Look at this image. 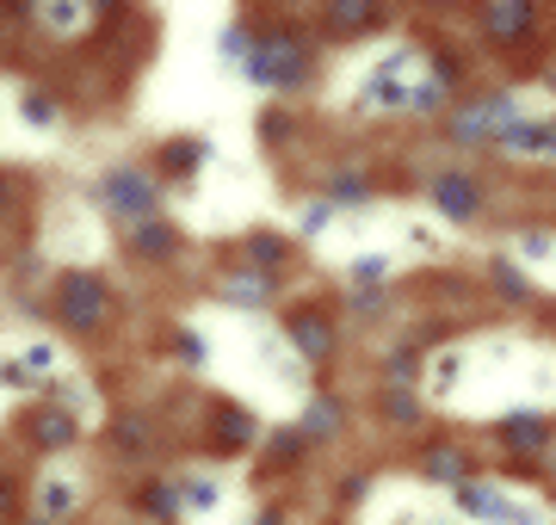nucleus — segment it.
I'll list each match as a JSON object with an SVG mask.
<instances>
[{"instance_id": "22", "label": "nucleus", "mask_w": 556, "mask_h": 525, "mask_svg": "<svg viewBox=\"0 0 556 525\" xmlns=\"http://www.w3.org/2000/svg\"><path fill=\"white\" fill-rule=\"evenodd\" d=\"M378 414L396 426H420V402H415V384H383L378 396Z\"/></svg>"}, {"instance_id": "5", "label": "nucleus", "mask_w": 556, "mask_h": 525, "mask_svg": "<svg viewBox=\"0 0 556 525\" xmlns=\"http://www.w3.org/2000/svg\"><path fill=\"white\" fill-rule=\"evenodd\" d=\"M50 309H56L62 334L87 341V334H100V328L112 322V279H105V272H62Z\"/></svg>"}, {"instance_id": "1", "label": "nucleus", "mask_w": 556, "mask_h": 525, "mask_svg": "<svg viewBox=\"0 0 556 525\" xmlns=\"http://www.w3.org/2000/svg\"><path fill=\"white\" fill-rule=\"evenodd\" d=\"M321 62H328V38H321L316 13L278 7L273 20H260L254 56L241 62V75L266 93V100H303L321 87Z\"/></svg>"}, {"instance_id": "14", "label": "nucleus", "mask_w": 556, "mask_h": 525, "mask_svg": "<svg viewBox=\"0 0 556 525\" xmlns=\"http://www.w3.org/2000/svg\"><path fill=\"white\" fill-rule=\"evenodd\" d=\"M236 254L260 272H285V266L298 260V235H285V229H248L236 242Z\"/></svg>"}, {"instance_id": "32", "label": "nucleus", "mask_w": 556, "mask_h": 525, "mask_svg": "<svg viewBox=\"0 0 556 525\" xmlns=\"http://www.w3.org/2000/svg\"><path fill=\"white\" fill-rule=\"evenodd\" d=\"M13 199H20V185H13V174H7V167H0V210H7Z\"/></svg>"}, {"instance_id": "7", "label": "nucleus", "mask_w": 556, "mask_h": 525, "mask_svg": "<svg viewBox=\"0 0 556 525\" xmlns=\"http://www.w3.org/2000/svg\"><path fill=\"white\" fill-rule=\"evenodd\" d=\"M420 192H427V204H433L445 222H482V210L495 199V185L482 180L477 167H433V174L420 180Z\"/></svg>"}, {"instance_id": "19", "label": "nucleus", "mask_w": 556, "mask_h": 525, "mask_svg": "<svg viewBox=\"0 0 556 525\" xmlns=\"http://www.w3.org/2000/svg\"><path fill=\"white\" fill-rule=\"evenodd\" d=\"M260 439V426L248 408H217V451H248Z\"/></svg>"}, {"instance_id": "21", "label": "nucleus", "mask_w": 556, "mask_h": 525, "mask_svg": "<svg viewBox=\"0 0 556 525\" xmlns=\"http://www.w3.org/2000/svg\"><path fill=\"white\" fill-rule=\"evenodd\" d=\"M482 279L495 284V297H507V304H532V284H526V272H519L514 260H489Z\"/></svg>"}, {"instance_id": "24", "label": "nucleus", "mask_w": 556, "mask_h": 525, "mask_svg": "<svg viewBox=\"0 0 556 525\" xmlns=\"http://www.w3.org/2000/svg\"><path fill=\"white\" fill-rule=\"evenodd\" d=\"M340 421H346V414H340L334 396H316V402H309V414H303V433H309V439H334Z\"/></svg>"}, {"instance_id": "3", "label": "nucleus", "mask_w": 556, "mask_h": 525, "mask_svg": "<svg viewBox=\"0 0 556 525\" xmlns=\"http://www.w3.org/2000/svg\"><path fill=\"white\" fill-rule=\"evenodd\" d=\"M519 118V93L514 87H470L464 100L439 118V142L445 149H470V155H495V142H501V130Z\"/></svg>"}, {"instance_id": "13", "label": "nucleus", "mask_w": 556, "mask_h": 525, "mask_svg": "<svg viewBox=\"0 0 556 525\" xmlns=\"http://www.w3.org/2000/svg\"><path fill=\"white\" fill-rule=\"evenodd\" d=\"M204 162H211V137H167L149 167H155L167 185H192L204 174Z\"/></svg>"}, {"instance_id": "36", "label": "nucleus", "mask_w": 556, "mask_h": 525, "mask_svg": "<svg viewBox=\"0 0 556 525\" xmlns=\"http://www.w3.org/2000/svg\"><path fill=\"white\" fill-rule=\"evenodd\" d=\"M278 7H303V0H278Z\"/></svg>"}, {"instance_id": "4", "label": "nucleus", "mask_w": 556, "mask_h": 525, "mask_svg": "<svg viewBox=\"0 0 556 525\" xmlns=\"http://www.w3.org/2000/svg\"><path fill=\"white\" fill-rule=\"evenodd\" d=\"M87 192H93V204H100L118 229H130V222L161 217V192H167V180H161L155 167H142V162H118V167H105Z\"/></svg>"}, {"instance_id": "9", "label": "nucleus", "mask_w": 556, "mask_h": 525, "mask_svg": "<svg viewBox=\"0 0 556 525\" xmlns=\"http://www.w3.org/2000/svg\"><path fill=\"white\" fill-rule=\"evenodd\" d=\"M321 199L334 210H358V204H378L383 199V174L365 162H334L321 174Z\"/></svg>"}, {"instance_id": "26", "label": "nucleus", "mask_w": 556, "mask_h": 525, "mask_svg": "<svg viewBox=\"0 0 556 525\" xmlns=\"http://www.w3.org/2000/svg\"><path fill=\"white\" fill-rule=\"evenodd\" d=\"M346 279H353V284H383V279H390V260H383V254H365V260H353Z\"/></svg>"}, {"instance_id": "33", "label": "nucleus", "mask_w": 556, "mask_h": 525, "mask_svg": "<svg viewBox=\"0 0 556 525\" xmlns=\"http://www.w3.org/2000/svg\"><path fill=\"white\" fill-rule=\"evenodd\" d=\"M7 513H13V483L0 476V520H7Z\"/></svg>"}, {"instance_id": "30", "label": "nucleus", "mask_w": 556, "mask_h": 525, "mask_svg": "<svg viewBox=\"0 0 556 525\" xmlns=\"http://www.w3.org/2000/svg\"><path fill=\"white\" fill-rule=\"evenodd\" d=\"M174 353H179V359H186V364H204V341H199V334H192V328H179Z\"/></svg>"}, {"instance_id": "28", "label": "nucleus", "mask_w": 556, "mask_h": 525, "mask_svg": "<svg viewBox=\"0 0 556 525\" xmlns=\"http://www.w3.org/2000/svg\"><path fill=\"white\" fill-rule=\"evenodd\" d=\"M551 254V235L544 229H519V260H544Z\"/></svg>"}, {"instance_id": "31", "label": "nucleus", "mask_w": 556, "mask_h": 525, "mask_svg": "<svg viewBox=\"0 0 556 525\" xmlns=\"http://www.w3.org/2000/svg\"><path fill=\"white\" fill-rule=\"evenodd\" d=\"M93 13L100 20H118V13H130V0H93Z\"/></svg>"}, {"instance_id": "27", "label": "nucleus", "mask_w": 556, "mask_h": 525, "mask_svg": "<svg viewBox=\"0 0 556 525\" xmlns=\"http://www.w3.org/2000/svg\"><path fill=\"white\" fill-rule=\"evenodd\" d=\"M75 507V488H68V476H50L43 483V513H68Z\"/></svg>"}, {"instance_id": "16", "label": "nucleus", "mask_w": 556, "mask_h": 525, "mask_svg": "<svg viewBox=\"0 0 556 525\" xmlns=\"http://www.w3.org/2000/svg\"><path fill=\"white\" fill-rule=\"evenodd\" d=\"M495 439L507 445V451H544L556 433H551V421H544V414H507V421L495 426Z\"/></svg>"}, {"instance_id": "12", "label": "nucleus", "mask_w": 556, "mask_h": 525, "mask_svg": "<svg viewBox=\"0 0 556 525\" xmlns=\"http://www.w3.org/2000/svg\"><path fill=\"white\" fill-rule=\"evenodd\" d=\"M179 247H186V235L167 217H149V222H130L124 229V254L137 266H167V260H179Z\"/></svg>"}, {"instance_id": "25", "label": "nucleus", "mask_w": 556, "mask_h": 525, "mask_svg": "<svg viewBox=\"0 0 556 525\" xmlns=\"http://www.w3.org/2000/svg\"><path fill=\"white\" fill-rule=\"evenodd\" d=\"M260 137L273 142V149H278V142H291V137H298V112H285V100L266 105V112H260Z\"/></svg>"}, {"instance_id": "23", "label": "nucleus", "mask_w": 556, "mask_h": 525, "mask_svg": "<svg viewBox=\"0 0 556 525\" xmlns=\"http://www.w3.org/2000/svg\"><path fill=\"white\" fill-rule=\"evenodd\" d=\"M420 470H427V476H439V483H452V488H457V483H470V476H464L470 464H464V451H457V445H433Z\"/></svg>"}, {"instance_id": "10", "label": "nucleus", "mask_w": 556, "mask_h": 525, "mask_svg": "<svg viewBox=\"0 0 556 525\" xmlns=\"http://www.w3.org/2000/svg\"><path fill=\"white\" fill-rule=\"evenodd\" d=\"M25 20L38 25V38L75 43V38H87V31L100 25V13H93V0H31Z\"/></svg>"}, {"instance_id": "29", "label": "nucleus", "mask_w": 556, "mask_h": 525, "mask_svg": "<svg viewBox=\"0 0 556 525\" xmlns=\"http://www.w3.org/2000/svg\"><path fill=\"white\" fill-rule=\"evenodd\" d=\"M328 222H334V204H328V199H316L309 210H303V235H321Z\"/></svg>"}, {"instance_id": "2", "label": "nucleus", "mask_w": 556, "mask_h": 525, "mask_svg": "<svg viewBox=\"0 0 556 525\" xmlns=\"http://www.w3.org/2000/svg\"><path fill=\"white\" fill-rule=\"evenodd\" d=\"M477 43L489 56L538 68L551 43V0H477Z\"/></svg>"}, {"instance_id": "6", "label": "nucleus", "mask_w": 556, "mask_h": 525, "mask_svg": "<svg viewBox=\"0 0 556 525\" xmlns=\"http://www.w3.org/2000/svg\"><path fill=\"white\" fill-rule=\"evenodd\" d=\"M402 20V0H316V25L328 43H371Z\"/></svg>"}, {"instance_id": "35", "label": "nucleus", "mask_w": 556, "mask_h": 525, "mask_svg": "<svg viewBox=\"0 0 556 525\" xmlns=\"http://www.w3.org/2000/svg\"><path fill=\"white\" fill-rule=\"evenodd\" d=\"M260 525H285V520H278V513H260Z\"/></svg>"}, {"instance_id": "18", "label": "nucleus", "mask_w": 556, "mask_h": 525, "mask_svg": "<svg viewBox=\"0 0 556 525\" xmlns=\"http://www.w3.org/2000/svg\"><path fill=\"white\" fill-rule=\"evenodd\" d=\"M20 118L31 124V130H56L62 124V93L56 87H43V81L20 87Z\"/></svg>"}, {"instance_id": "20", "label": "nucleus", "mask_w": 556, "mask_h": 525, "mask_svg": "<svg viewBox=\"0 0 556 525\" xmlns=\"http://www.w3.org/2000/svg\"><path fill=\"white\" fill-rule=\"evenodd\" d=\"M457 507H464V513H477V520H519V513L501 501L489 483H482V488L477 483H457Z\"/></svg>"}, {"instance_id": "15", "label": "nucleus", "mask_w": 556, "mask_h": 525, "mask_svg": "<svg viewBox=\"0 0 556 525\" xmlns=\"http://www.w3.org/2000/svg\"><path fill=\"white\" fill-rule=\"evenodd\" d=\"M25 433H31V445L38 451H68V445L80 439V414L68 402H43L31 421H25Z\"/></svg>"}, {"instance_id": "8", "label": "nucleus", "mask_w": 556, "mask_h": 525, "mask_svg": "<svg viewBox=\"0 0 556 525\" xmlns=\"http://www.w3.org/2000/svg\"><path fill=\"white\" fill-rule=\"evenodd\" d=\"M285 341L298 346L303 364H328L340 353V322L321 304H303V309H291V316H285Z\"/></svg>"}, {"instance_id": "11", "label": "nucleus", "mask_w": 556, "mask_h": 525, "mask_svg": "<svg viewBox=\"0 0 556 525\" xmlns=\"http://www.w3.org/2000/svg\"><path fill=\"white\" fill-rule=\"evenodd\" d=\"M217 297L236 309H273L278 297H285V272H260V266L241 260L236 272H223L217 279Z\"/></svg>"}, {"instance_id": "34", "label": "nucleus", "mask_w": 556, "mask_h": 525, "mask_svg": "<svg viewBox=\"0 0 556 525\" xmlns=\"http://www.w3.org/2000/svg\"><path fill=\"white\" fill-rule=\"evenodd\" d=\"M538 75H551V81H556V62H538Z\"/></svg>"}, {"instance_id": "17", "label": "nucleus", "mask_w": 556, "mask_h": 525, "mask_svg": "<svg viewBox=\"0 0 556 525\" xmlns=\"http://www.w3.org/2000/svg\"><path fill=\"white\" fill-rule=\"evenodd\" d=\"M254 43H260V13H241V20L223 25V38H217V62H223V68H241V62L254 56Z\"/></svg>"}]
</instances>
